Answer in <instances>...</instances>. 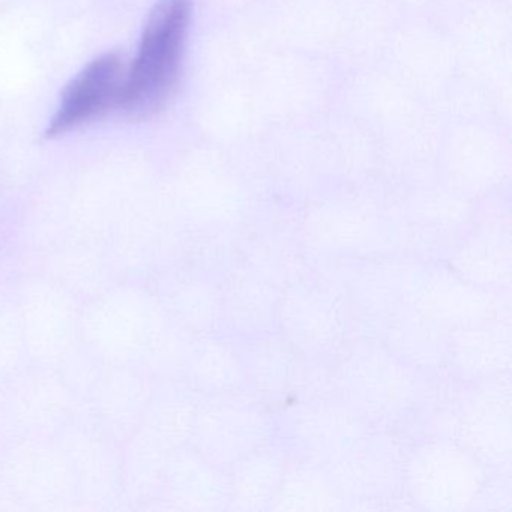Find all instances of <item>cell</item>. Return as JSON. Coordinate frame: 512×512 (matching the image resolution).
I'll return each instance as SVG.
<instances>
[{
	"mask_svg": "<svg viewBox=\"0 0 512 512\" xmlns=\"http://www.w3.org/2000/svg\"><path fill=\"white\" fill-rule=\"evenodd\" d=\"M328 364L332 394L374 428L407 434L440 395V377L419 373L371 335H353Z\"/></svg>",
	"mask_w": 512,
	"mask_h": 512,
	"instance_id": "6da1fadb",
	"label": "cell"
},
{
	"mask_svg": "<svg viewBox=\"0 0 512 512\" xmlns=\"http://www.w3.org/2000/svg\"><path fill=\"white\" fill-rule=\"evenodd\" d=\"M193 0H158L140 38L139 53L127 71L118 110L134 122L166 109L184 67Z\"/></svg>",
	"mask_w": 512,
	"mask_h": 512,
	"instance_id": "7a4b0ae2",
	"label": "cell"
},
{
	"mask_svg": "<svg viewBox=\"0 0 512 512\" xmlns=\"http://www.w3.org/2000/svg\"><path fill=\"white\" fill-rule=\"evenodd\" d=\"M457 385L427 416L425 436L452 437L491 470L512 472V373Z\"/></svg>",
	"mask_w": 512,
	"mask_h": 512,
	"instance_id": "3957f363",
	"label": "cell"
},
{
	"mask_svg": "<svg viewBox=\"0 0 512 512\" xmlns=\"http://www.w3.org/2000/svg\"><path fill=\"white\" fill-rule=\"evenodd\" d=\"M490 473L452 437H415L404 458L403 496L419 511H473Z\"/></svg>",
	"mask_w": 512,
	"mask_h": 512,
	"instance_id": "277c9868",
	"label": "cell"
},
{
	"mask_svg": "<svg viewBox=\"0 0 512 512\" xmlns=\"http://www.w3.org/2000/svg\"><path fill=\"white\" fill-rule=\"evenodd\" d=\"M277 331L305 358L331 361L355 335L346 290L313 268L293 278L281 289Z\"/></svg>",
	"mask_w": 512,
	"mask_h": 512,
	"instance_id": "5b68a950",
	"label": "cell"
},
{
	"mask_svg": "<svg viewBox=\"0 0 512 512\" xmlns=\"http://www.w3.org/2000/svg\"><path fill=\"white\" fill-rule=\"evenodd\" d=\"M392 275L401 301L455 329L512 310V292L482 289L452 271L443 260L392 256Z\"/></svg>",
	"mask_w": 512,
	"mask_h": 512,
	"instance_id": "8992f818",
	"label": "cell"
},
{
	"mask_svg": "<svg viewBox=\"0 0 512 512\" xmlns=\"http://www.w3.org/2000/svg\"><path fill=\"white\" fill-rule=\"evenodd\" d=\"M236 341L248 394L271 412L293 401L332 394L328 361L305 358L277 329Z\"/></svg>",
	"mask_w": 512,
	"mask_h": 512,
	"instance_id": "52a82bcc",
	"label": "cell"
},
{
	"mask_svg": "<svg viewBox=\"0 0 512 512\" xmlns=\"http://www.w3.org/2000/svg\"><path fill=\"white\" fill-rule=\"evenodd\" d=\"M194 451L229 473L277 437V416L248 392L206 395L194 418Z\"/></svg>",
	"mask_w": 512,
	"mask_h": 512,
	"instance_id": "ba28073f",
	"label": "cell"
},
{
	"mask_svg": "<svg viewBox=\"0 0 512 512\" xmlns=\"http://www.w3.org/2000/svg\"><path fill=\"white\" fill-rule=\"evenodd\" d=\"M275 416L277 437L290 457L325 469L355 448L374 428L334 394L293 401Z\"/></svg>",
	"mask_w": 512,
	"mask_h": 512,
	"instance_id": "9c48e42d",
	"label": "cell"
},
{
	"mask_svg": "<svg viewBox=\"0 0 512 512\" xmlns=\"http://www.w3.org/2000/svg\"><path fill=\"white\" fill-rule=\"evenodd\" d=\"M412 437L373 428L355 448L326 467L346 509L380 508L403 497V466Z\"/></svg>",
	"mask_w": 512,
	"mask_h": 512,
	"instance_id": "30bf717a",
	"label": "cell"
},
{
	"mask_svg": "<svg viewBox=\"0 0 512 512\" xmlns=\"http://www.w3.org/2000/svg\"><path fill=\"white\" fill-rule=\"evenodd\" d=\"M512 373V310L452 329L446 377L482 382Z\"/></svg>",
	"mask_w": 512,
	"mask_h": 512,
	"instance_id": "8fae6325",
	"label": "cell"
},
{
	"mask_svg": "<svg viewBox=\"0 0 512 512\" xmlns=\"http://www.w3.org/2000/svg\"><path fill=\"white\" fill-rule=\"evenodd\" d=\"M125 76L127 71L121 53H104L89 62L65 86L58 110L44 133L47 139L64 136L118 109Z\"/></svg>",
	"mask_w": 512,
	"mask_h": 512,
	"instance_id": "7c38bea8",
	"label": "cell"
},
{
	"mask_svg": "<svg viewBox=\"0 0 512 512\" xmlns=\"http://www.w3.org/2000/svg\"><path fill=\"white\" fill-rule=\"evenodd\" d=\"M442 260L452 271L482 289L511 293V220H472Z\"/></svg>",
	"mask_w": 512,
	"mask_h": 512,
	"instance_id": "4fadbf2b",
	"label": "cell"
},
{
	"mask_svg": "<svg viewBox=\"0 0 512 512\" xmlns=\"http://www.w3.org/2000/svg\"><path fill=\"white\" fill-rule=\"evenodd\" d=\"M223 326L221 332L241 340L277 329L281 287L241 256L221 272Z\"/></svg>",
	"mask_w": 512,
	"mask_h": 512,
	"instance_id": "5bb4252c",
	"label": "cell"
},
{
	"mask_svg": "<svg viewBox=\"0 0 512 512\" xmlns=\"http://www.w3.org/2000/svg\"><path fill=\"white\" fill-rule=\"evenodd\" d=\"M452 329L398 302L377 329L376 337L406 364L428 377H445Z\"/></svg>",
	"mask_w": 512,
	"mask_h": 512,
	"instance_id": "9a60e30c",
	"label": "cell"
},
{
	"mask_svg": "<svg viewBox=\"0 0 512 512\" xmlns=\"http://www.w3.org/2000/svg\"><path fill=\"white\" fill-rule=\"evenodd\" d=\"M289 460L286 446L275 437L268 445L239 461L229 472L226 511L268 512Z\"/></svg>",
	"mask_w": 512,
	"mask_h": 512,
	"instance_id": "2e32d148",
	"label": "cell"
},
{
	"mask_svg": "<svg viewBox=\"0 0 512 512\" xmlns=\"http://www.w3.org/2000/svg\"><path fill=\"white\" fill-rule=\"evenodd\" d=\"M239 256L281 289L311 269L302 247L299 226L244 230Z\"/></svg>",
	"mask_w": 512,
	"mask_h": 512,
	"instance_id": "e0dca14e",
	"label": "cell"
},
{
	"mask_svg": "<svg viewBox=\"0 0 512 512\" xmlns=\"http://www.w3.org/2000/svg\"><path fill=\"white\" fill-rule=\"evenodd\" d=\"M346 511V502L325 467L290 457L268 512Z\"/></svg>",
	"mask_w": 512,
	"mask_h": 512,
	"instance_id": "ac0fdd59",
	"label": "cell"
},
{
	"mask_svg": "<svg viewBox=\"0 0 512 512\" xmlns=\"http://www.w3.org/2000/svg\"><path fill=\"white\" fill-rule=\"evenodd\" d=\"M193 374L203 397L248 392L238 341L223 332L203 335L194 350Z\"/></svg>",
	"mask_w": 512,
	"mask_h": 512,
	"instance_id": "d6986e66",
	"label": "cell"
}]
</instances>
